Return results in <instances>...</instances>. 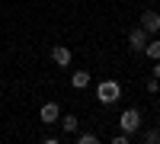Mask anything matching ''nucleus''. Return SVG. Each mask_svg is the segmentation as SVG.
<instances>
[{"instance_id":"obj_1","label":"nucleus","mask_w":160,"mask_h":144,"mask_svg":"<svg viewBox=\"0 0 160 144\" xmlns=\"http://www.w3.org/2000/svg\"><path fill=\"white\" fill-rule=\"evenodd\" d=\"M118 96H122V83H118V80H102V83H96V99L102 102V106L118 102Z\"/></svg>"},{"instance_id":"obj_2","label":"nucleus","mask_w":160,"mask_h":144,"mask_svg":"<svg viewBox=\"0 0 160 144\" xmlns=\"http://www.w3.org/2000/svg\"><path fill=\"white\" fill-rule=\"evenodd\" d=\"M118 125H122V132H125V135H131V138H135V135L141 132V112H138L135 106H131V109H125V112H122V119H118Z\"/></svg>"},{"instance_id":"obj_3","label":"nucleus","mask_w":160,"mask_h":144,"mask_svg":"<svg viewBox=\"0 0 160 144\" xmlns=\"http://www.w3.org/2000/svg\"><path fill=\"white\" fill-rule=\"evenodd\" d=\"M141 29L148 32V35H157V32H160V13L144 10V13H141Z\"/></svg>"},{"instance_id":"obj_4","label":"nucleus","mask_w":160,"mask_h":144,"mask_svg":"<svg viewBox=\"0 0 160 144\" xmlns=\"http://www.w3.org/2000/svg\"><path fill=\"white\" fill-rule=\"evenodd\" d=\"M144 45H148V32H144L141 26H135V29L128 32V48L131 51H144Z\"/></svg>"},{"instance_id":"obj_5","label":"nucleus","mask_w":160,"mask_h":144,"mask_svg":"<svg viewBox=\"0 0 160 144\" xmlns=\"http://www.w3.org/2000/svg\"><path fill=\"white\" fill-rule=\"evenodd\" d=\"M38 119H42L45 125H55L61 119V109H58V102H45L42 109H38Z\"/></svg>"},{"instance_id":"obj_6","label":"nucleus","mask_w":160,"mask_h":144,"mask_svg":"<svg viewBox=\"0 0 160 144\" xmlns=\"http://www.w3.org/2000/svg\"><path fill=\"white\" fill-rule=\"evenodd\" d=\"M51 61H55L58 67H71V48L68 45H55L51 48Z\"/></svg>"},{"instance_id":"obj_7","label":"nucleus","mask_w":160,"mask_h":144,"mask_svg":"<svg viewBox=\"0 0 160 144\" xmlns=\"http://www.w3.org/2000/svg\"><path fill=\"white\" fill-rule=\"evenodd\" d=\"M58 122H61V132L68 135V138H71V135H77V128H80V119H77V115H61Z\"/></svg>"},{"instance_id":"obj_8","label":"nucleus","mask_w":160,"mask_h":144,"mask_svg":"<svg viewBox=\"0 0 160 144\" xmlns=\"http://www.w3.org/2000/svg\"><path fill=\"white\" fill-rule=\"evenodd\" d=\"M71 87L74 90H87L90 87V71H74L71 74Z\"/></svg>"},{"instance_id":"obj_9","label":"nucleus","mask_w":160,"mask_h":144,"mask_svg":"<svg viewBox=\"0 0 160 144\" xmlns=\"http://www.w3.org/2000/svg\"><path fill=\"white\" fill-rule=\"evenodd\" d=\"M144 55H148L151 61L160 58V38H148V45H144Z\"/></svg>"},{"instance_id":"obj_10","label":"nucleus","mask_w":160,"mask_h":144,"mask_svg":"<svg viewBox=\"0 0 160 144\" xmlns=\"http://www.w3.org/2000/svg\"><path fill=\"white\" fill-rule=\"evenodd\" d=\"M141 141H144V144H157V141H160V128H148V132H141Z\"/></svg>"},{"instance_id":"obj_11","label":"nucleus","mask_w":160,"mask_h":144,"mask_svg":"<svg viewBox=\"0 0 160 144\" xmlns=\"http://www.w3.org/2000/svg\"><path fill=\"white\" fill-rule=\"evenodd\" d=\"M96 141V132H80L77 135V144H93Z\"/></svg>"},{"instance_id":"obj_12","label":"nucleus","mask_w":160,"mask_h":144,"mask_svg":"<svg viewBox=\"0 0 160 144\" xmlns=\"http://www.w3.org/2000/svg\"><path fill=\"white\" fill-rule=\"evenodd\" d=\"M148 93H160V80L157 77H148Z\"/></svg>"},{"instance_id":"obj_13","label":"nucleus","mask_w":160,"mask_h":144,"mask_svg":"<svg viewBox=\"0 0 160 144\" xmlns=\"http://www.w3.org/2000/svg\"><path fill=\"white\" fill-rule=\"evenodd\" d=\"M131 141V135H125V132H118L115 138H112V144H128Z\"/></svg>"},{"instance_id":"obj_14","label":"nucleus","mask_w":160,"mask_h":144,"mask_svg":"<svg viewBox=\"0 0 160 144\" xmlns=\"http://www.w3.org/2000/svg\"><path fill=\"white\" fill-rule=\"evenodd\" d=\"M151 74H154V77H157V80H160V58L154 61V71H151Z\"/></svg>"}]
</instances>
